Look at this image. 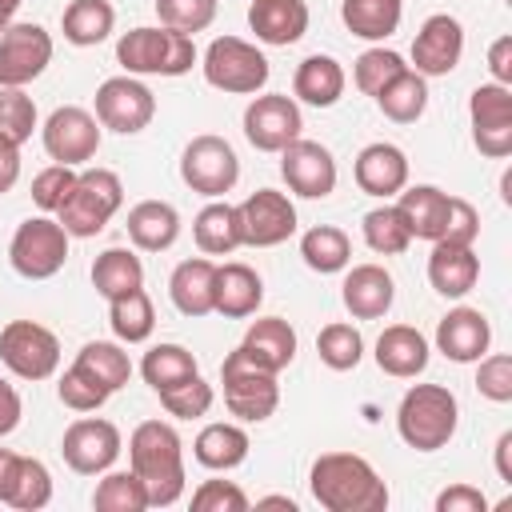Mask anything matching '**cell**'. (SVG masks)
Returning a JSON list of instances; mask_svg holds the SVG:
<instances>
[{"label":"cell","mask_w":512,"mask_h":512,"mask_svg":"<svg viewBox=\"0 0 512 512\" xmlns=\"http://www.w3.org/2000/svg\"><path fill=\"white\" fill-rule=\"evenodd\" d=\"M376 364L396 380H412L428 368V340L412 324H392L376 340Z\"/></svg>","instance_id":"83f0119b"},{"label":"cell","mask_w":512,"mask_h":512,"mask_svg":"<svg viewBox=\"0 0 512 512\" xmlns=\"http://www.w3.org/2000/svg\"><path fill=\"white\" fill-rule=\"evenodd\" d=\"M220 380H224V404L236 420L244 424H260L276 412L280 404V384H276V372H264L256 368L240 348H232L220 364Z\"/></svg>","instance_id":"8992f818"},{"label":"cell","mask_w":512,"mask_h":512,"mask_svg":"<svg viewBox=\"0 0 512 512\" xmlns=\"http://www.w3.org/2000/svg\"><path fill=\"white\" fill-rule=\"evenodd\" d=\"M120 204H124L120 176L112 168H84V172H76L68 200L56 208V220L68 236L88 240V236L104 232V224L120 212Z\"/></svg>","instance_id":"5b68a950"},{"label":"cell","mask_w":512,"mask_h":512,"mask_svg":"<svg viewBox=\"0 0 512 512\" xmlns=\"http://www.w3.org/2000/svg\"><path fill=\"white\" fill-rule=\"evenodd\" d=\"M280 176L296 196L324 200L336 188V160L324 144L296 136L288 148H280Z\"/></svg>","instance_id":"ac0fdd59"},{"label":"cell","mask_w":512,"mask_h":512,"mask_svg":"<svg viewBox=\"0 0 512 512\" xmlns=\"http://www.w3.org/2000/svg\"><path fill=\"white\" fill-rule=\"evenodd\" d=\"M464 56V28L456 16L448 12H436L420 24L416 40H412V72H420L424 80L428 76H448Z\"/></svg>","instance_id":"d6986e66"},{"label":"cell","mask_w":512,"mask_h":512,"mask_svg":"<svg viewBox=\"0 0 512 512\" xmlns=\"http://www.w3.org/2000/svg\"><path fill=\"white\" fill-rule=\"evenodd\" d=\"M240 208V232L248 248H276L296 232V208L276 188H256Z\"/></svg>","instance_id":"e0dca14e"},{"label":"cell","mask_w":512,"mask_h":512,"mask_svg":"<svg viewBox=\"0 0 512 512\" xmlns=\"http://www.w3.org/2000/svg\"><path fill=\"white\" fill-rule=\"evenodd\" d=\"M40 140H44V152L56 160V164H84L100 152V120L88 112V108H76V104H64L56 108L44 128H40Z\"/></svg>","instance_id":"4fadbf2b"},{"label":"cell","mask_w":512,"mask_h":512,"mask_svg":"<svg viewBox=\"0 0 512 512\" xmlns=\"http://www.w3.org/2000/svg\"><path fill=\"white\" fill-rule=\"evenodd\" d=\"M8 260L24 280H48L64 268L68 260V232L60 228V220L48 216H28L8 244Z\"/></svg>","instance_id":"ba28073f"},{"label":"cell","mask_w":512,"mask_h":512,"mask_svg":"<svg viewBox=\"0 0 512 512\" xmlns=\"http://www.w3.org/2000/svg\"><path fill=\"white\" fill-rule=\"evenodd\" d=\"M496 472H500L504 484H512V432H504L496 440Z\"/></svg>","instance_id":"6125c7cd"},{"label":"cell","mask_w":512,"mask_h":512,"mask_svg":"<svg viewBox=\"0 0 512 512\" xmlns=\"http://www.w3.org/2000/svg\"><path fill=\"white\" fill-rule=\"evenodd\" d=\"M480 280V256L468 248V244H444L436 240L432 244V256H428V284L448 296V300H460L476 288Z\"/></svg>","instance_id":"cb8c5ba5"},{"label":"cell","mask_w":512,"mask_h":512,"mask_svg":"<svg viewBox=\"0 0 512 512\" xmlns=\"http://www.w3.org/2000/svg\"><path fill=\"white\" fill-rule=\"evenodd\" d=\"M248 28L256 32L260 44L288 48L308 32V4L304 0H252Z\"/></svg>","instance_id":"603a6c76"},{"label":"cell","mask_w":512,"mask_h":512,"mask_svg":"<svg viewBox=\"0 0 512 512\" xmlns=\"http://www.w3.org/2000/svg\"><path fill=\"white\" fill-rule=\"evenodd\" d=\"M204 80L220 92H232V96H252L268 84V60L256 44L240 40V36H216L204 52Z\"/></svg>","instance_id":"52a82bcc"},{"label":"cell","mask_w":512,"mask_h":512,"mask_svg":"<svg viewBox=\"0 0 512 512\" xmlns=\"http://www.w3.org/2000/svg\"><path fill=\"white\" fill-rule=\"evenodd\" d=\"M300 256H304V264H308L312 272L332 276V272H344V268H348V260H352V240H348V232L336 228V224H316V228H308V232L300 236Z\"/></svg>","instance_id":"8d00e7d4"},{"label":"cell","mask_w":512,"mask_h":512,"mask_svg":"<svg viewBox=\"0 0 512 512\" xmlns=\"http://www.w3.org/2000/svg\"><path fill=\"white\" fill-rule=\"evenodd\" d=\"M248 496L232 480H204L192 492V512H244Z\"/></svg>","instance_id":"db71d44e"},{"label":"cell","mask_w":512,"mask_h":512,"mask_svg":"<svg viewBox=\"0 0 512 512\" xmlns=\"http://www.w3.org/2000/svg\"><path fill=\"white\" fill-rule=\"evenodd\" d=\"M488 72L496 84H512V36H496L488 48Z\"/></svg>","instance_id":"6f0895ef"},{"label":"cell","mask_w":512,"mask_h":512,"mask_svg":"<svg viewBox=\"0 0 512 512\" xmlns=\"http://www.w3.org/2000/svg\"><path fill=\"white\" fill-rule=\"evenodd\" d=\"M256 508H288V512H296V500H288V496H264V500H256Z\"/></svg>","instance_id":"e7e4bbea"},{"label":"cell","mask_w":512,"mask_h":512,"mask_svg":"<svg viewBox=\"0 0 512 512\" xmlns=\"http://www.w3.org/2000/svg\"><path fill=\"white\" fill-rule=\"evenodd\" d=\"M56 396H60V404H68L72 412H96L112 392H104L92 376H84L76 364L60 376V384H56Z\"/></svg>","instance_id":"816d5d0a"},{"label":"cell","mask_w":512,"mask_h":512,"mask_svg":"<svg viewBox=\"0 0 512 512\" xmlns=\"http://www.w3.org/2000/svg\"><path fill=\"white\" fill-rule=\"evenodd\" d=\"M376 104H380V112H384L388 120H396V124H416V120L424 116V108H428V84H424L420 72L404 68L396 80H388V84L376 92Z\"/></svg>","instance_id":"f35d334b"},{"label":"cell","mask_w":512,"mask_h":512,"mask_svg":"<svg viewBox=\"0 0 512 512\" xmlns=\"http://www.w3.org/2000/svg\"><path fill=\"white\" fill-rule=\"evenodd\" d=\"M460 404L444 384H412L396 408V432L416 452H436L456 436Z\"/></svg>","instance_id":"3957f363"},{"label":"cell","mask_w":512,"mask_h":512,"mask_svg":"<svg viewBox=\"0 0 512 512\" xmlns=\"http://www.w3.org/2000/svg\"><path fill=\"white\" fill-rule=\"evenodd\" d=\"M404 68H412V64H404L400 52H392V48H368V52L356 56V64H352V80H356V88H360L364 96L376 100V92H380L388 80H396Z\"/></svg>","instance_id":"f6af8a7d"},{"label":"cell","mask_w":512,"mask_h":512,"mask_svg":"<svg viewBox=\"0 0 512 512\" xmlns=\"http://www.w3.org/2000/svg\"><path fill=\"white\" fill-rule=\"evenodd\" d=\"M20 4H24V0H0V32H4V28H8L12 20H16Z\"/></svg>","instance_id":"be15d7a7"},{"label":"cell","mask_w":512,"mask_h":512,"mask_svg":"<svg viewBox=\"0 0 512 512\" xmlns=\"http://www.w3.org/2000/svg\"><path fill=\"white\" fill-rule=\"evenodd\" d=\"M476 236H480V212H476L468 200L452 196V204H448V224H444L440 240H444V244H468V248H472Z\"/></svg>","instance_id":"11a10c76"},{"label":"cell","mask_w":512,"mask_h":512,"mask_svg":"<svg viewBox=\"0 0 512 512\" xmlns=\"http://www.w3.org/2000/svg\"><path fill=\"white\" fill-rule=\"evenodd\" d=\"M492 344V324L480 308H452L436 324V348L456 364H476Z\"/></svg>","instance_id":"ffe728a7"},{"label":"cell","mask_w":512,"mask_h":512,"mask_svg":"<svg viewBox=\"0 0 512 512\" xmlns=\"http://www.w3.org/2000/svg\"><path fill=\"white\" fill-rule=\"evenodd\" d=\"M116 64L128 76H184L196 64V44L176 28H132L116 40Z\"/></svg>","instance_id":"277c9868"},{"label":"cell","mask_w":512,"mask_h":512,"mask_svg":"<svg viewBox=\"0 0 512 512\" xmlns=\"http://www.w3.org/2000/svg\"><path fill=\"white\" fill-rule=\"evenodd\" d=\"M192 456L196 464L212 468V472H228L236 464L248 460V432L240 424H204L200 436L192 440Z\"/></svg>","instance_id":"d6a6232c"},{"label":"cell","mask_w":512,"mask_h":512,"mask_svg":"<svg viewBox=\"0 0 512 512\" xmlns=\"http://www.w3.org/2000/svg\"><path fill=\"white\" fill-rule=\"evenodd\" d=\"M108 324L116 332L120 344H144L156 328V312H152V300L144 288H132L116 300H108Z\"/></svg>","instance_id":"ab89813d"},{"label":"cell","mask_w":512,"mask_h":512,"mask_svg":"<svg viewBox=\"0 0 512 512\" xmlns=\"http://www.w3.org/2000/svg\"><path fill=\"white\" fill-rule=\"evenodd\" d=\"M476 388L484 400L492 404H508L512 400V356L508 352H484L480 368H476Z\"/></svg>","instance_id":"f907efd6"},{"label":"cell","mask_w":512,"mask_h":512,"mask_svg":"<svg viewBox=\"0 0 512 512\" xmlns=\"http://www.w3.org/2000/svg\"><path fill=\"white\" fill-rule=\"evenodd\" d=\"M156 116V96L144 80L136 76H108L100 88H96V120L100 128H112L120 136H136L152 124Z\"/></svg>","instance_id":"8fae6325"},{"label":"cell","mask_w":512,"mask_h":512,"mask_svg":"<svg viewBox=\"0 0 512 512\" xmlns=\"http://www.w3.org/2000/svg\"><path fill=\"white\" fill-rule=\"evenodd\" d=\"M312 500L328 512H384L388 484L356 452H324L308 472Z\"/></svg>","instance_id":"6da1fadb"},{"label":"cell","mask_w":512,"mask_h":512,"mask_svg":"<svg viewBox=\"0 0 512 512\" xmlns=\"http://www.w3.org/2000/svg\"><path fill=\"white\" fill-rule=\"evenodd\" d=\"M16 464H20V452L12 448H0V504L8 500L12 492V480H16Z\"/></svg>","instance_id":"94428289"},{"label":"cell","mask_w":512,"mask_h":512,"mask_svg":"<svg viewBox=\"0 0 512 512\" xmlns=\"http://www.w3.org/2000/svg\"><path fill=\"white\" fill-rule=\"evenodd\" d=\"M484 508H488V500L472 484H448L436 496V512H484Z\"/></svg>","instance_id":"9f6ffc18"},{"label":"cell","mask_w":512,"mask_h":512,"mask_svg":"<svg viewBox=\"0 0 512 512\" xmlns=\"http://www.w3.org/2000/svg\"><path fill=\"white\" fill-rule=\"evenodd\" d=\"M236 348H240L256 368L280 376V372L292 364V356H296V332H292L288 320L264 316V320H252V324H248V332H244V340H240Z\"/></svg>","instance_id":"d4e9b609"},{"label":"cell","mask_w":512,"mask_h":512,"mask_svg":"<svg viewBox=\"0 0 512 512\" xmlns=\"http://www.w3.org/2000/svg\"><path fill=\"white\" fill-rule=\"evenodd\" d=\"M404 0H344L340 20L360 40H388L400 28Z\"/></svg>","instance_id":"d590c367"},{"label":"cell","mask_w":512,"mask_h":512,"mask_svg":"<svg viewBox=\"0 0 512 512\" xmlns=\"http://www.w3.org/2000/svg\"><path fill=\"white\" fill-rule=\"evenodd\" d=\"M0 360L20 380H48L60 368V340L36 320H8L0 328Z\"/></svg>","instance_id":"30bf717a"},{"label":"cell","mask_w":512,"mask_h":512,"mask_svg":"<svg viewBox=\"0 0 512 512\" xmlns=\"http://www.w3.org/2000/svg\"><path fill=\"white\" fill-rule=\"evenodd\" d=\"M352 176H356V184H360L364 196L388 200V196H396V192L408 184V156H404L396 144L376 140V144L360 148Z\"/></svg>","instance_id":"44dd1931"},{"label":"cell","mask_w":512,"mask_h":512,"mask_svg":"<svg viewBox=\"0 0 512 512\" xmlns=\"http://www.w3.org/2000/svg\"><path fill=\"white\" fill-rule=\"evenodd\" d=\"M52 60V36L40 24H8L0 32V88L32 84Z\"/></svg>","instance_id":"9a60e30c"},{"label":"cell","mask_w":512,"mask_h":512,"mask_svg":"<svg viewBox=\"0 0 512 512\" xmlns=\"http://www.w3.org/2000/svg\"><path fill=\"white\" fill-rule=\"evenodd\" d=\"M340 296H344V308L356 320H380L392 308V300H396V284H392V276L380 264H356L344 276Z\"/></svg>","instance_id":"484cf974"},{"label":"cell","mask_w":512,"mask_h":512,"mask_svg":"<svg viewBox=\"0 0 512 512\" xmlns=\"http://www.w3.org/2000/svg\"><path fill=\"white\" fill-rule=\"evenodd\" d=\"M92 288L104 300H116L132 288H144V264L132 248H104L92 260Z\"/></svg>","instance_id":"836d02e7"},{"label":"cell","mask_w":512,"mask_h":512,"mask_svg":"<svg viewBox=\"0 0 512 512\" xmlns=\"http://www.w3.org/2000/svg\"><path fill=\"white\" fill-rule=\"evenodd\" d=\"M36 128V104L24 88H0V140L24 144Z\"/></svg>","instance_id":"7dc6e473"},{"label":"cell","mask_w":512,"mask_h":512,"mask_svg":"<svg viewBox=\"0 0 512 512\" xmlns=\"http://www.w3.org/2000/svg\"><path fill=\"white\" fill-rule=\"evenodd\" d=\"M264 300V280L256 276V268L232 260V264H216V280H212V312L228 316V320H244L260 308Z\"/></svg>","instance_id":"7402d4cb"},{"label":"cell","mask_w":512,"mask_h":512,"mask_svg":"<svg viewBox=\"0 0 512 512\" xmlns=\"http://www.w3.org/2000/svg\"><path fill=\"white\" fill-rule=\"evenodd\" d=\"M60 28H64V40L76 44V48H92L100 40L112 36L116 28V8L108 0H72L60 16Z\"/></svg>","instance_id":"e575fe53"},{"label":"cell","mask_w":512,"mask_h":512,"mask_svg":"<svg viewBox=\"0 0 512 512\" xmlns=\"http://www.w3.org/2000/svg\"><path fill=\"white\" fill-rule=\"evenodd\" d=\"M212 280H216V264L208 256H192L180 260L168 276V296L176 304V312L184 316H208L212 312Z\"/></svg>","instance_id":"f546056e"},{"label":"cell","mask_w":512,"mask_h":512,"mask_svg":"<svg viewBox=\"0 0 512 512\" xmlns=\"http://www.w3.org/2000/svg\"><path fill=\"white\" fill-rule=\"evenodd\" d=\"M72 184H76V172H72L68 164L44 168V172L32 180V200H36V208H40V212H56V208L68 200Z\"/></svg>","instance_id":"f5cc1de1"},{"label":"cell","mask_w":512,"mask_h":512,"mask_svg":"<svg viewBox=\"0 0 512 512\" xmlns=\"http://www.w3.org/2000/svg\"><path fill=\"white\" fill-rule=\"evenodd\" d=\"M128 464L148 492V508H168L184 496V448L172 424H136V432L128 436Z\"/></svg>","instance_id":"7a4b0ae2"},{"label":"cell","mask_w":512,"mask_h":512,"mask_svg":"<svg viewBox=\"0 0 512 512\" xmlns=\"http://www.w3.org/2000/svg\"><path fill=\"white\" fill-rule=\"evenodd\" d=\"M316 356H320V364H328L332 372H348V368L360 364L364 340H360V332H356L352 324L336 320V324H324V328H320V336H316Z\"/></svg>","instance_id":"ee69618b"},{"label":"cell","mask_w":512,"mask_h":512,"mask_svg":"<svg viewBox=\"0 0 512 512\" xmlns=\"http://www.w3.org/2000/svg\"><path fill=\"white\" fill-rule=\"evenodd\" d=\"M344 84H348V76H344V68H340V60H332V56H304L300 64H296V76H292V92H296V100H304V104H312V108H332L340 96H344Z\"/></svg>","instance_id":"4dcf8cb0"},{"label":"cell","mask_w":512,"mask_h":512,"mask_svg":"<svg viewBox=\"0 0 512 512\" xmlns=\"http://www.w3.org/2000/svg\"><path fill=\"white\" fill-rule=\"evenodd\" d=\"M72 364H76L84 376H92L104 392H116V388H124V384L132 380V360H128V352H124L120 344H112V340H92V344H84Z\"/></svg>","instance_id":"74e56055"},{"label":"cell","mask_w":512,"mask_h":512,"mask_svg":"<svg viewBox=\"0 0 512 512\" xmlns=\"http://www.w3.org/2000/svg\"><path fill=\"white\" fill-rule=\"evenodd\" d=\"M468 120H472V144L488 160L512 156V88L508 84H480L468 96Z\"/></svg>","instance_id":"7c38bea8"},{"label":"cell","mask_w":512,"mask_h":512,"mask_svg":"<svg viewBox=\"0 0 512 512\" xmlns=\"http://www.w3.org/2000/svg\"><path fill=\"white\" fill-rule=\"evenodd\" d=\"M180 180H184L192 192L216 200V196H224V192L236 188V180H240V160H236V152H232V144H228L224 136L204 132V136H192V140H188V148H184V156H180Z\"/></svg>","instance_id":"9c48e42d"},{"label":"cell","mask_w":512,"mask_h":512,"mask_svg":"<svg viewBox=\"0 0 512 512\" xmlns=\"http://www.w3.org/2000/svg\"><path fill=\"white\" fill-rule=\"evenodd\" d=\"M48 500H52V476H48V468L40 460H32V456H20L16 480H12V492H8L4 504L20 508V512H36Z\"/></svg>","instance_id":"bcb514c9"},{"label":"cell","mask_w":512,"mask_h":512,"mask_svg":"<svg viewBox=\"0 0 512 512\" xmlns=\"http://www.w3.org/2000/svg\"><path fill=\"white\" fill-rule=\"evenodd\" d=\"M60 456L72 472L80 476H100L116 464L120 456V428L112 420H100V416H84V420H72L64 440H60Z\"/></svg>","instance_id":"5bb4252c"},{"label":"cell","mask_w":512,"mask_h":512,"mask_svg":"<svg viewBox=\"0 0 512 512\" xmlns=\"http://www.w3.org/2000/svg\"><path fill=\"white\" fill-rule=\"evenodd\" d=\"M400 200H396V208H400V216L408 220V232H412V240H440V232H444V224H448V204H452V196L448 192H440L436 184H404L400 192H396Z\"/></svg>","instance_id":"4316f807"},{"label":"cell","mask_w":512,"mask_h":512,"mask_svg":"<svg viewBox=\"0 0 512 512\" xmlns=\"http://www.w3.org/2000/svg\"><path fill=\"white\" fill-rule=\"evenodd\" d=\"M16 180H20V148L8 144V140H0V196L12 192Z\"/></svg>","instance_id":"91938a15"},{"label":"cell","mask_w":512,"mask_h":512,"mask_svg":"<svg viewBox=\"0 0 512 512\" xmlns=\"http://www.w3.org/2000/svg\"><path fill=\"white\" fill-rule=\"evenodd\" d=\"M192 236H196V248L204 256H228L244 244V232H240V208L236 204H224V200H212L208 208L196 212L192 220Z\"/></svg>","instance_id":"1f68e13d"},{"label":"cell","mask_w":512,"mask_h":512,"mask_svg":"<svg viewBox=\"0 0 512 512\" xmlns=\"http://www.w3.org/2000/svg\"><path fill=\"white\" fill-rule=\"evenodd\" d=\"M156 396H160V404H164L168 416H176V420H196V416H204V412L212 408L216 388L196 372L192 380H184V384H176V388H168V392H156Z\"/></svg>","instance_id":"c3c4849f"},{"label":"cell","mask_w":512,"mask_h":512,"mask_svg":"<svg viewBox=\"0 0 512 512\" xmlns=\"http://www.w3.org/2000/svg\"><path fill=\"white\" fill-rule=\"evenodd\" d=\"M364 244L372 248V252H380V256H400V252H408V244H412V232H408V220L400 216V208L396 204H380V208H372V212H364Z\"/></svg>","instance_id":"b9f144b4"},{"label":"cell","mask_w":512,"mask_h":512,"mask_svg":"<svg viewBox=\"0 0 512 512\" xmlns=\"http://www.w3.org/2000/svg\"><path fill=\"white\" fill-rule=\"evenodd\" d=\"M156 12L164 28L196 36L216 20V0H156Z\"/></svg>","instance_id":"681fc988"},{"label":"cell","mask_w":512,"mask_h":512,"mask_svg":"<svg viewBox=\"0 0 512 512\" xmlns=\"http://www.w3.org/2000/svg\"><path fill=\"white\" fill-rule=\"evenodd\" d=\"M92 508L96 512H144L148 492L132 468L128 472H104V480L92 492Z\"/></svg>","instance_id":"7bdbcfd3"},{"label":"cell","mask_w":512,"mask_h":512,"mask_svg":"<svg viewBox=\"0 0 512 512\" xmlns=\"http://www.w3.org/2000/svg\"><path fill=\"white\" fill-rule=\"evenodd\" d=\"M20 416H24V404H20V392L0 376V436H8V432H16V424H20Z\"/></svg>","instance_id":"680465c9"},{"label":"cell","mask_w":512,"mask_h":512,"mask_svg":"<svg viewBox=\"0 0 512 512\" xmlns=\"http://www.w3.org/2000/svg\"><path fill=\"white\" fill-rule=\"evenodd\" d=\"M140 376L148 380L152 392H168V388H176V384L196 376V356L184 344H156V348L144 352Z\"/></svg>","instance_id":"60d3db41"},{"label":"cell","mask_w":512,"mask_h":512,"mask_svg":"<svg viewBox=\"0 0 512 512\" xmlns=\"http://www.w3.org/2000/svg\"><path fill=\"white\" fill-rule=\"evenodd\" d=\"M304 128V116H300V104L292 96H280V92H268V96H256L248 108H244V136L256 152H280L288 148Z\"/></svg>","instance_id":"2e32d148"},{"label":"cell","mask_w":512,"mask_h":512,"mask_svg":"<svg viewBox=\"0 0 512 512\" xmlns=\"http://www.w3.org/2000/svg\"><path fill=\"white\" fill-rule=\"evenodd\" d=\"M128 240L140 252H164L180 236V212L168 200H140L128 208Z\"/></svg>","instance_id":"f1b7e54d"}]
</instances>
